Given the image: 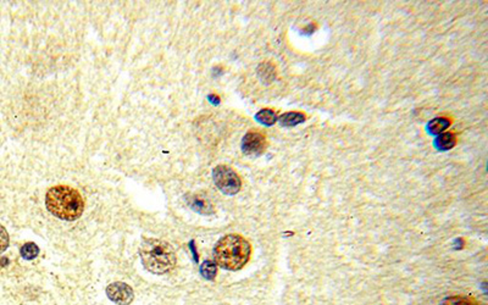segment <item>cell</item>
<instances>
[{
    "instance_id": "obj_5",
    "label": "cell",
    "mask_w": 488,
    "mask_h": 305,
    "mask_svg": "<svg viewBox=\"0 0 488 305\" xmlns=\"http://www.w3.org/2000/svg\"><path fill=\"white\" fill-rule=\"evenodd\" d=\"M266 147H268V142H266L265 136L255 132V131L248 132L242 141V151L245 155H249V156H259L265 152Z\"/></svg>"
},
{
    "instance_id": "obj_7",
    "label": "cell",
    "mask_w": 488,
    "mask_h": 305,
    "mask_svg": "<svg viewBox=\"0 0 488 305\" xmlns=\"http://www.w3.org/2000/svg\"><path fill=\"white\" fill-rule=\"evenodd\" d=\"M187 203L197 213L203 215H211L214 213V205L208 198L202 194H191L187 197Z\"/></svg>"
},
{
    "instance_id": "obj_6",
    "label": "cell",
    "mask_w": 488,
    "mask_h": 305,
    "mask_svg": "<svg viewBox=\"0 0 488 305\" xmlns=\"http://www.w3.org/2000/svg\"><path fill=\"white\" fill-rule=\"evenodd\" d=\"M106 296L117 305H130L135 298L133 290L127 283L114 282L106 287Z\"/></svg>"
},
{
    "instance_id": "obj_2",
    "label": "cell",
    "mask_w": 488,
    "mask_h": 305,
    "mask_svg": "<svg viewBox=\"0 0 488 305\" xmlns=\"http://www.w3.org/2000/svg\"><path fill=\"white\" fill-rule=\"evenodd\" d=\"M252 247L244 237L239 234H227L222 237L214 248L215 263L230 271L241 270L248 263Z\"/></svg>"
},
{
    "instance_id": "obj_4",
    "label": "cell",
    "mask_w": 488,
    "mask_h": 305,
    "mask_svg": "<svg viewBox=\"0 0 488 305\" xmlns=\"http://www.w3.org/2000/svg\"><path fill=\"white\" fill-rule=\"evenodd\" d=\"M212 178L218 189L223 194L234 195L242 187L241 177L233 168L227 165H218L212 171Z\"/></svg>"
},
{
    "instance_id": "obj_13",
    "label": "cell",
    "mask_w": 488,
    "mask_h": 305,
    "mask_svg": "<svg viewBox=\"0 0 488 305\" xmlns=\"http://www.w3.org/2000/svg\"><path fill=\"white\" fill-rule=\"evenodd\" d=\"M439 305H479L474 298L468 296H452L445 298Z\"/></svg>"
},
{
    "instance_id": "obj_1",
    "label": "cell",
    "mask_w": 488,
    "mask_h": 305,
    "mask_svg": "<svg viewBox=\"0 0 488 305\" xmlns=\"http://www.w3.org/2000/svg\"><path fill=\"white\" fill-rule=\"evenodd\" d=\"M45 205L53 215L66 221L77 220L84 210V200L79 192L63 184L48 189Z\"/></svg>"
},
{
    "instance_id": "obj_8",
    "label": "cell",
    "mask_w": 488,
    "mask_h": 305,
    "mask_svg": "<svg viewBox=\"0 0 488 305\" xmlns=\"http://www.w3.org/2000/svg\"><path fill=\"white\" fill-rule=\"evenodd\" d=\"M277 121H279L282 126H284V127H294V126L303 124V122L305 121V115H303L302 112H297V111L284 112V114H282L281 116L277 117Z\"/></svg>"
},
{
    "instance_id": "obj_10",
    "label": "cell",
    "mask_w": 488,
    "mask_h": 305,
    "mask_svg": "<svg viewBox=\"0 0 488 305\" xmlns=\"http://www.w3.org/2000/svg\"><path fill=\"white\" fill-rule=\"evenodd\" d=\"M455 143H457V138H455V136L453 135V133L448 132V133H442V135H439L438 137L436 138V141H434V147H436L438 151L444 152L452 149L453 147L455 146Z\"/></svg>"
},
{
    "instance_id": "obj_9",
    "label": "cell",
    "mask_w": 488,
    "mask_h": 305,
    "mask_svg": "<svg viewBox=\"0 0 488 305\" xmlns=\"http://www.w3.org/2000/svg\"><path fill=\"white\" fill-rule=\"evenodd\" d=\"M258 76L264 83L269 84L276 78V70L275 66L270 63H263L258 68Z\"/></svg>"
},
{
    "instance_id": "obj_15",
    "label": "cell",
    "mask_w": 488,
    "mask_h": 305,
    "mask_svg": "<svg viewBox=\"0 0 488 305\" xmlns=\"http://www.w3.org/2000/svg\"><path fill=\"white\" fill-rule=\"evenodd\" d=\"M201 274L207 278V280H214L216 274H217V267H216V264L214 261H210V260L204 261L201 267Z\"/></svg>"
},
{
    "instance_id": "obj_12",
    "label": "cell",
    "mask_w": 488,
    "mask_h": 305,
    "mask_svg": "<svg viewBox=\"0 0 488 305\" xmlns=\"http://www.w3.org/2000/svg\"><path fill=\"white\" fill-rule=\"evenodd\" d=\"M255 120L265 126H273L277 121V115L271 109H263L255 115Z\"/></svg>"
},
{
    "instance_id": "obj_3",
    "label": "cell",
    "mask_w": 488,
    "mask_h": 305,
    "mask_svg": "<svg viewBox=\"0 0 488 305\" xmlns=\"http://www.w3.org/2000/svg\"><path fill=\"white\" fill-rule=\"evenodd\" d=\"M143 266L155 275L170 272L176 266L177 256L170 243L159 238H146L139 248Z\"/></svg>"
},
{
    "instance_id": "obj_16",
    "label": "cell",
    "mask_w": 488,
    "mask_h": 305,
    "mask_svg": "<svg viewBox=\"0 0 488 305\" xmlns=\"http://www.w3.org/2000/svg\"><path fill=\"white\" fill-rule=\"evenodd\" d=\"M9 243H10L9 233H7V231L5 229V227L0 225V254L7 249Z\"/></svg>"
},
{
    "instance_id": "obj_14",
    "label": "cell",
    "mask_w": 488,
    "mask_h": 305,
    "mask_svg": "<svg viewBox=\"0 0 488 305\" xmlns=\"http://www.w3.org/2000/svg\"><path fill=\"white\" fill-rule=\"evenodd\" d=\"M20 251L22 258L27 259V260H33V259H36L37 256L39 255L38 245L33 242H28L26 243V244H23L22 247H21Z\"/></svg>"
},
{
    "instance_id": "obj_11",
    "label": "cell",
    "mask_w": 488,
    "mask_h": 305,
    "mask_svg": "<svg viewBox=\"0 0 488 305\" xmlns=\"http://www.w3.org/2000/svg\"><path fill=\"white\" fill-rule=\"evenodd\" d=\"M450 121L448 119H444V117H436V119L431 120L427 125V130L431 135H439L443 131L447 130L449 127Z\"/></svg>"
}]
</instances>
